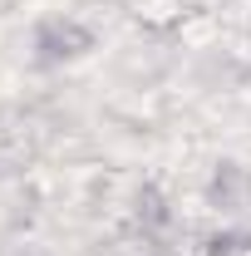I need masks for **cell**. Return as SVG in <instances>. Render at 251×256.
<instances>
[{"label": "cell", "mask_w": 251, "mask_h": 256, "mask_svg": "<svg viewBox=\"0 0 251 256\" xmlns=\"http://www.w3.org/2000/svg\"><path fill=\"white\" fill-rule=\"evenodd\" d=\"M207 256H251V236H242V232H232V236H217Z\"/></svg>", "instance_id": "obj_5"}, {"label": "cell", "mask_w": 251, "mask_h": 256, "mask_svg": "<svg viewBox=\"0 0 251 256\" xmlns=\"http://www.w3.org/2000/svg\"><path fill=\"white\" fill-rule=\"evenodd\" d=\"M133 222H138L143 236H153V232H162V226L172 222V207H168V197H162L153 182L138 188V197H133Z\"/></svg>", "instance_id": "obj_4"}, {"label": "cell", "mask_w": 251, "mask_h": 256, "mask_svg": "<svg viewBox=\"0 0 251 256\" xmlns=\"http://www.w3.org/2000/svg\"><path fill=\"white\" fill-rule=\"evenodd\" d=\"M89 50H94V30L79 25L74 15H54V20H44L34 30V54H40V64H64V60L89 54Z\"/></svg>", "instance_id": "obj_1"}, {"label": "cell", "mask_w": 251, "mask_h": 256, "mask_svg": "<svg viewBox=\"0 0 251 256\" xmlns=\"http://www.w3.org/2000/svg\"><path fill=\"white\" fill-rule=\"evenodd\" d=\"M207 202L217 212H226V217L251 212V172L242 162H222L217 172H212V182H207Z\"/></svg>", "instance_id": "obj_2"}, {"label": "cell", "mask_w": 251, "mask_h": 256, "mask_svg": "<svg viewBox=\"0 0 251 256\" xmlns=\"http://www.w3.org/2000/svg\"><path fill=\"white\" fill-rule=\"evenodd\" d=\"M188 0H133V20L148 30H178L188 20Z\"/></svg>", "instance_id": "obj_3"}]
</instances>
